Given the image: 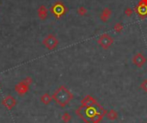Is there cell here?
<instances>
[{"instance_id": "obj_6", "label": "cell", "mask_w": 147, "mask_h": 123, "mask_svg": "<svg viewBox=\"0 0 147 123\" xmlns=\"http://www.w3.org/2000/svg\"><path fill=\"white\" fill-rule=\"evenodd\" d=\"M29 90V85L27 83L25 80L20 82L18 83L16 86H15V91H17V93L20 96L25 95Z\"/></svg>"}, {"instance_id": "obj_1", "label": "cell", "mask_w": 147, "mask_h": 123, "mask_svg": "<svg viewBox=\"0 0 147 123\" xmlns=\"http://www.w3.org/2000/svg\"><path fill=\"white\" fill-rule=\"evenodd\" d=\"M53 100L61 108H65L73 99V94L64 85L60 86L52 96Z\"/></svg>"}, {"instance_id": "obj_9", "label": "cell", "mask_w": 147, "mask_h": 123, "mask_svg": "<svg viewBox=\"0 0 147 123\" xmlns=\"http://www.w3.org/2000/svg\"><path fill=\"white\" fill-rule=\"evenodd\" d=\"M47 9L45 5H40L38 9V17L40 20H45L47 17Z\"/></svg>"}, {"instance_id": "obj_12", "label": "cell", "mask_w": 147, "mask_h": 123, "mask_svg": "<svg viewBox=\"0 0 147 123\" xmlns=\"http://www.w3.org/2000/svg\"><path fill=\"white\" fill-rule=\"evenodd\" d=\"M110 16H111V11L109 8H105L101 14V19L103 20V22H107L108 19L110 17Z\"/></svg>"}, {"instance_id": "obj_15", "label": "cell", "mask_w": 147, "mask_h": 123, "mask_svg": "<svg viewBox=\"0 0 147 123\" xmlns=\"http://www.w3.org/2000/svg\"><path fill=\"white\" fill-rule=\"evenodd\" d=\"M86 12H87V11H86V9H85V8H83V7H79V8H78V10H77V13H78L80 16H83V15H85V14H86Z\"/></svg>"}, {"instance_id": "obj_4", "label": "cell", "mask_w": 147, "mask_h": 123, "mask_svg": "<svg viewBox=\"0 0 147 123\" xmlns=\"http://www.w3.org/2000/svg\"><path fill=\"white\" fill-rule=\"evenodd\" d=\"M51 11L57 18H60L61 16H63L66 13V9L65 5L61 2H57L53 5V7L51 9Z\"/></svg>"}, {"instance_id": "obj_18", "label": "cell", "mask_w": 147, "mask_h": 123, "mask_svg": "<svg viewBox=\"0 0 147 123\" xmlns=\"http://www.w3.org/2000/svg\"><path fill=\"white\" fill-rule=\"evenodd\" d=\"M24 80H25V81L27 82V83H28V84L29 85H31V84L33 83V79H32V77H26V78H25Z\"/></svg>"}, {"instance_id": "obj_10", "label": "cell", "mask_w": 147, "mask_h": 123, "mask_svg": "<svg viewBox=\"0 0 147 123\" xmlns=\"http://www.w3.org/2000/svg\"><path fill=\"white\" fill-rule=\"evenodd\" d=\"M106 116H107V118H108L109 120L114 121V120H115L118 119L119 114H118V112H117L116 110H115V109H110L109 111L107 112Z\"/></svg>"}, {"instance_id": "obj_8", "label": "cell", "mask_w": 147, "mask_h": 123, "mask_svg": "<svg viewBox=\"0 0 147 123\" xmlns=\"http://www.w3.org/2000/svg\"><path fill=\"white\" fill-rule=\"evenodd\" d=\"M2 103L5 108H7L9 110H11L17 105V100L12 96H7L6 97H5L3 99Z\"/></svg>"}, {"instance_id": "obj_11", "label": "cell", "mask_w": 147, "mask_h": 123, "mask_svg": "<svg viewBox=\"0 0 147 123\" xmlns=\"http://www.w3.org/2000/svg\"><path fill=\"white\" fill-rule=\"evenodd\" d=\"M40 102L42 103H44L45 105H47V104H49V103L52 102L53 97H52V96H50L48 93H45V94H43L40 97Z\"/></svg>"}, {"instance_id": "obj_5", "label": "cell", "mask_w": 147, "mask_h": 123, "mask_svg": "<svg viewBox=\"0 0 147 123\" xmlns=\"http://www.w3.org/2000/svg\"><path fill=\"white\" fill-rule=\"evenodd\" d=\"M146 62H147V59L141 53H138L132 57V64L138 68L143 67Z\"/></svg>"}, {"instance_id": "obj_3", "label": "cell", "mask_w": 147, "mask_h": 123, "mask_svg": "<svg viewBox=\"0 0 147 123\" xmlns=\"http://www.w3.org/2000/svg\"><path fill=\"white\" fill-rule=\"evenodd\" d=\"M43 45L49 50H54L57 48L59 45V40L56 38L55 35L50 34H48L43 40H42Z\"/></svg>"}, {"instance_id": "obj_17", "label": "cell", "mask_w": 147, "mask_h": 123, "mask_svg": "<svg viewBox=\"0 0 147 123\" xmlns=\"http://www.w3.org/2000/svg\"><path fill=\"white\" fill-rule=\"evenodd\" d=\"M125 13H126V15L127 17H131L132 14V11L131 8H126V10L125 11Z\"/></svg>"}, {"instance_id": "obj_2", "label": "cell", "mask_w": 147, "mask_h": 123, "mask_svg": "<svg viewBox=\"0 0 147 123\" xmlns=\"http://www.w3.org/2000/svg\"><path fill=\"white\" fill-rule=\"evenodd\" d=\"M97 43L102 48L106 50V49H109L114 43V38L108 34H103L98 38Z\"/></svg>"}, {"instance_id": "obj_14", "label": "cell", "mask_w": 147, "mask_h": 123, "mask_svg": "<svg viewBox=\"0 0 147 123\" xmlns=\"http://www.w3.org/2000/svg\"><path fill=\"white\" fill-rule=\"evenodd\" d=\"M140 88L144 91V92H147V78L146 79H144L142 81V83L140 85Z\"/></svg>"}, {"instance_id": "obj_7", "label": "cell", "mask_w": 147, "mask_h": 123, "mask_svg": "<svg viewBox=\"0 0 147 123\" xmlns=\"http://www.w3.org/2000/svg\"><path fill=\"white\" fill-rule=\"evenodd\" d=\"M81 106L84 107V108H91V107H95L96 105H98V103L95 99L94 97H92L91 96H86L85 97H83L81 100Z\"/></svg>"}, {"instance_id": "obj_16", "label": "cell", "mask_w": 147, "mask_h": 123, "mask_svg": "<svg viewBox=\"0 0 147 123\" xmlns=\"http://www.w3.org/2000/svg\"><path fill=\"white\" fill-rule=\"evenodd\" d=\"M122 29H123V26H122L121 23H117V24L115 26V30L116 32H118V33H120Z\"/></svg>"}, {"instance_id": "obj_13", "label": "cell", "mask_w": 147, "mask_h": 123, "mask_svg": "<svg viewBox=\"0 0 147 123\" xmlns=\"http://www.w3.org/2000/svg\"><path fill=\"white\" fill-rule=\"evenodd\" d=\"M61 119H62V120H63L64 123H69L71 121V120H72V115L69 113L66 112L61 116Z\"/></svg>"}]
</instances>
